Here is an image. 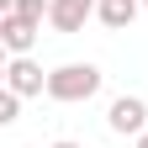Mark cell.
I'll return each mask as SVG.
<instances>
[{"label":"cell","instance_id":"1","mask_svg":"<svg viewBox=\"0 0 148 148\" xmlns=\"http://www.w3.org/2000/svg\"><path fill=\"white\" fill-rule=\"evenodd\" d=\"M101 79L106 74L95 69V64H58L48 74V101H58V106H79V101H90L101 90Z\"/></svg>","mask_w":148,"mask_h":148},{"label":"cell","instance_id":"2","mask_svg":"<svg viewBox=\"0 0 148 148\" xmlns=\"http://www.w3.org/2000/svg\"><path fill=\"white\" fill-rule=\"evenodd\" d=\"M106 122H111V132H122V138H143L148 132V106L138 95H116L106 111Z\"/></svg>","mask_w":148,"mask_h":148},{"label":"cell","instance_id":"3","mask_svg":"<svg viewBox=\"0 0 148 148\" xmlns=\"http://www.w3.org/2000/svg\"><path fill=\"white\" fill-rule=\"evenodd\" d=\"M5 90H16V95H42V90H48V74H42V64H32L27 58V53H21V58H11L5 64Z\"/></svg>","mask_w":148,"mask_h":148},{"label":"cell","instance_id":"4","mask_svg":"<svg viewBox=\"0 0 148 148\" xmlns=\"http://www.w3.org/2000/svg\"><path fill=\"white\" fill-rule=\"evenodd\" d=\"M95 5H101V0H53V11H48V27L53 32H85V21H90V16H95Z\"/></svg>","mask_w":148,"mask_h":148},{"label":"cell","instance_id":"5","mask_svg":"<svg viewBox=\"0 0 148 148\" xmlns=\"http://www.w3.org/2000/svg\"><path fill=\"white\" fill-rule=\"evenodd\" d=\"M37 32H42V21H27V16H16V11H5V16H0V42L11 48V58H21V53H32Z\"/></svg>","mask_w":148,"mask_h":148},{"label":"cell","instance_id":"6","mask_svg":"<svg viewBox=\"0 0 148 148\" xmlns=\"http://www.w3.org/2000/svg\"><path fill=\"white\" fill-rule=\"evenodd\" d=\"M138 11H143V0H101V5H95V16H101L111 32H127Z\"/></svg>","mask_w":148,"mask_h":148},{"label":"cell","instance_id":"7","mask_svg":"<svg viewBox=\"0 0 148 148\" xmlns=\"http://www.w3.org/2000/svg\"><path fill=\"white\" fill-rule=\"evenodd\" d=\"M16 116H21V95L16 90H0V127H11Z\"/></svg>","mask_w":148,"mask_h":148},{"label":"cell","instance_id":"8","mask_svg":"<svg viewBox=\"0 0 148 148\" xmlns=\"http://www.w3.org/2000/svg\"><path fill=\"white\" fill-rule=\"evenodd\" d=\"M53 148H85V143H74V138H58V143H53Z\"/></svg>","mask_w":148,"mask_h":148},{"label":"cell","instance_id":"9","mask_svg":"<svg viewBox=\"0 0 148 148\" xmlns=\"http://www.w3.org/2000/svg\"><path fill=\"white\" fill-rule=\"evenodd\" d=\"M138 148H148V132H143V138H138Z\"/></svg>","mask_w":148,"mask_h":148},{"label":"cell","instance_id":"10","mask_svg":"<svg viewBox=\"0 0 148 148\" xmlns=\"http://www.w3.org/2000/svg\"><path fill=\"white\" fill-rule=\"evenodd\" d=\"M143 11H148V0H143Z\"/></svg>","mask_w":148,"mask_h":148}]
</instances>
